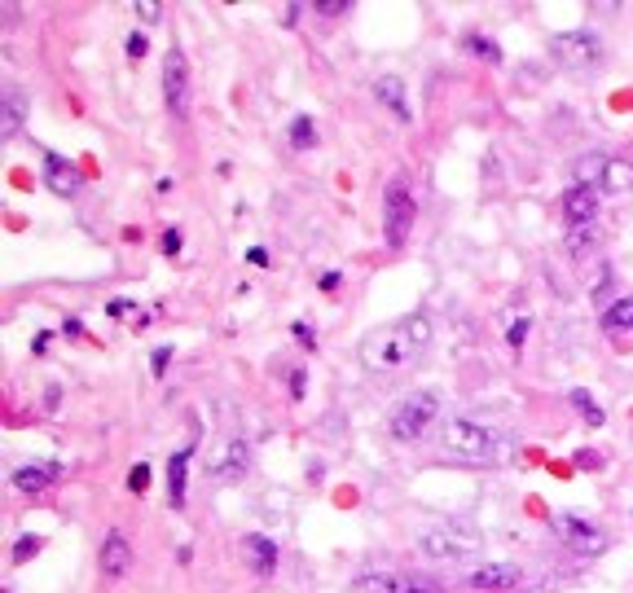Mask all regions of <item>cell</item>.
Segmentation results:
<instances>
[{
	"label": "cell",
	"mask_w": 633,
	"mask_h": 593,
	"mask_svg": "<svg viewBox=\"0 0 633 593\" xmlns=\"http://www.w3.org/2000/svg\"><path fill=\"white\" fill-rule=\"evenodd\" d=\"M431 347V322L423 312H409L379 325L361 339V365L370 373H405L413 370Z\"/></svg>",
	"instance_id": "cell-1"
},
{
	"label": "cell",
	"mask_w": 633,
	"mask_h": 593,
	"mask_svg": "<svg viewBox=\"0 0 633 593\" xmlns=\"http://www.w3.org/2000/svg\"><path fill=\"white\" fill-rule=\"evenodd\" d=\"M440 448L462 466H497L506 457V440L471 418H449L440 431Z\"/></svg>",
	"instance_id": "cell-2"
},
{
	"label": "cell",
	"mask_w": 633,
	"mask_h": 593,
	"mask_svg": "<svg viewBox=\"0 0 633 593\" xmlns=\"http://www.w3.org/2000/svg\"><path fill=\"white\" fill-rule=\"evenodd\" d=\"M435 414H440V395H435V392L405 395V400L387 414V435H392L396 445H418V440L431 431Z\"/></svg>",
	"instance_id": "cell-3"
},
{
	"label": "cell",
	"mask_w": 633,
	"mask_h": 593,
	"mask_svg": "<svg viewBox=\"0 0 633 593\" xmlns=\"http://www.w3.org/2000/svg\"><path fill=\"white\" fill-rule=\"evenodd\" d=\"M550 53H555V62L563 71H589V66H598L603 62V40L594 36V31H558L550 36Z\"/></svg>",
	"instance_id": "cell-4"
},
{
	"label": "cell",
	"mask_w": 633,
	"mask_h": 593,
	"mask_svg": "<svg viewBox=\"0 0 633 593\" xmlns=\"http://www.w3.org/2000/svg\"><path fill=\"white\" fill-rule=\"evenodd\" d=\"M413 216H418V202L409 198V189L401 180H392V185H387V198H383V238H387L392 250L405 247L409 229H413Z\"/></svg>",
	"instance_id": "cell-5"
},
{
	"label": "cell",
	"mask_w": 633,
	"mask_h": 593,
	"mask_svg": "<svg viewBox=\"0 0 633 593\" xmlns=\"http://www.w3.org/2000/svg\"><path fill=\"white\" fill-rule=\"evenodd\" d=\"M418 545L431 558H466V554L480 549V537L471 527H462V523H435V527H427L418 537Z\"/></svg>",
	"instance_id": "cell-6"
},
{
	"label": "cell",
	"mask_w": 633,
	"mask_h": 593,
	"mask_svg": "<svg viewBox=\"0 0 633 593\" xmlns=\"http://www.w3.org/2000/svg\"><path fill=\"white\" fill-rule=\"evenodd\" d=\"M550 527H555V537L567 545L572 554H603V549H607V537H603L589 519H581V515H555Z\"/></svg>",
	"instance_id": "cell-7"
},
{
	"label": "cell",
	"mask_w": 633,
	"mask_h": 593,
	"mask_svg": "<svg viewBox=\"0 0 633 593\" xmlns=\"http://www.w3.org/2000/svg\"><path fill=\"white\" fill-rule=\"evenodd\" d=\"M163 97H168L172 119H189V62L177 49L168 53V62H163Z\"/></svg>",
	"instance_id": "cell-8"
},
{
	"label": "cell",
	"mask_w": 633,
	"mask_h": 593,
	"mask_svg": "<svg viewBox=\"0 0 633 593\" xmlns=\"http://www.w3.org/2000/svg\"><path fill=\"white\" fill-rule=\"evenodd\" d=\"M598 194L603 189H594V185H572L563 194V220H567V229H589L598 220Z\"/></svg>",
	"instance_id": "cell-9"
},
{
	"label": "cell",
	"mask_w": 633,
	"mask_h": 593,
	"mask_svg": "<svg viewBox=\"0 0 633 593\" xmlns=\"http://www.w3.org/2000/svg\"><path fill=\"white\" fill-rule=\"evenodd\" d=\"M251 466V445L247 440H229L207 457V475L211 479H242V470Z\"/></svg>",
	"instance_id": "cell-10"
},
{
	"label": "cell",
	"mask_w": 633,
	"mask_h": 593,
	"mask_svg": "<svg viewBox=\"0 0 633 593\" xmlns=\"http://www.w3.org/2000/svg\"><path fill=\"white\" fill-rule=\"evenodd\" d=\"M466 585L480 589V593H506V589H519V585H524V571L510 567V563H488V567L471 571Z\"/></svg>",
	"instance_id": "cell-11"
},
{
	"label": "cell",
	"mask_w": 633,
	"mask_h": 593,
	"mask_svg": "<svg viewBox=\"0 0 633 593\" xmlns=\"http://www.w3.org/2000/svg\"><path fill=\"white\" fill-rule=\"evenodd\" d=\"M45 180H49V189L57 198H76L84 189V176L79 168H71L62 154H45Z\"/></svg>",
	"instance_id": "cell-12"
},
{
	"label": "cell",
	"mask_w": 633,
	"mask_h": 593,
	"mask_svg": "<svg viewBox=\"0 0 633 593\" xmlns=\"http://www.w3.org/2000/svg\"><path fill=\"white\" fill-rule=\"evenodd\" d=\"M57 479H62V462H31V466L14 470V488L18 493H45Z\"/></svg>",
	"instance_id": "cell-13"
},
{
	"label": "cell",
	"mask_w": 633,
	"mask_h": 593,
	"mask_svg": "<svg viewBox=\"0 0 633 593\" xmlns=\"http://www.w3.org/2000/svg\"><path fill=\"white\" fill-rule=\"evenodd\" d=\"M128 567H132V545H128L124 532H110L102 545V576L106 580H124Z\"/></svg>",
	"instance_id": "cell-14"
},
{
	"label": "cell",
	"mask_w": 633,
	"mask_h": 593,
	"mask_svg": "<svg viewBox=\"0 0 633 593\" xmlns=\"http://www.w3.org/2000/svg\"><path fill=\"white\" fill-rule=\"evenodd\" d=\"M361 593H435L431 580H413V576H361L356 580Z\"/></svg>",
	"instance_id": "cell-15"
},
{
	"label": "cell",
	"mask_w": 633,
	"mask_h": 593,
	"mask_svg": "<svg viewBox=\"0 0 633 593\" xmlns=\"http://www.w3.org/2000/svg\"><path fill=\"white\" fill-rule=\"evenodd\" d=\"M242 558L251 563L255 576H269V571H278V545L251 532V537H242Z\"/></svg>",
	"instance_id": "cell-16"
},
{
	"label": "cell",
	"mask_w": 633,
	"mask_h": 593,
	"mask_svg": "<svg viewBox=\"0 0 633 593\" xmlns=\"http://www.w3.org/2000/svg\"><path fill=\"white\" fill-rule=\"evenodd\" d=\"M23 115H26V101L18 88H9L5 97H0V132H5V141H14L18 132H23Z\"/></svg>",
	"instance_id": "cell-17"
},
{
	"label": "cell",
	"mask_w": 633,
	"mask_h": 593,
	"mask_svg": "<svg viewBox=\"0 0 633 593\" xmlns=\"http://www.w3.org/2000/svg\"><path fill=\"white\" fill-rule=\"evenodd\" d=\"M189 457H194V448H177L172 462H168V501L177 510L185 506V470H189Z\"/></svg>",
	"instance_id": "cell-18"
},
{
	"label": "cell",
	"mask_w": 633,
	"mask_h": 593,
	"mask_svg": "<svg viewBox=\"0 0 633 593\" xmlns=\"http://www.w3.org/2000/svg\"><path fill=\"white\" fill-rule=\"evenodd\" d=\"M598 189H603V194H629L633 189V163L629 158H607Z\"/></svg>",
	"instance_id": "cell-19"
},
{
	"label": "cell",
	"mask_w": 633,
	"mask_h": 593,
	"mask_svg": "<svg viewBox=\"0 0 633 593\" xmlns=\"http://www.w3.org/2000/svg\"><path fill=\"white\" fill-rule=\"evenodd\" d=\"M374 93H379L387 106H392V115L401 119V124H409L413 115H409V101H405V88H401V79L396 75H383L379 84H374Z\"/></svg>",
	"instance_id": "cell-20"
},
{
	"label": "cell",
	"mask_w": 633,
	"mask_h": 593,
	"mask_svg": "<svg viewBox=\"0 0 633 593\" xmlns=\"http://www.w3.org/2000/svg\"><path fill=\"white\" fill-rule=\"evenodd\" d=\"M598 322H603L607 334H629L633 330V299H616V303H607Z\"/></svg>",
	"instance_id": "cell-21"
},
{
	"label": "cell",
	"mask_w": 633,
	"mask_h": 593,
	"mask_svg": "<svg viewBox=\"0 0 633 593\" xmlns=\"http://www.w3.org/2000/svg\"><path fill=\"white\" fill-rule=\"evenodd\" d=\"M611 154H581L577 163H572V172H577V185H594L598 189V180H603V168H607Z\"/></svg>",
	"instance_id": "cell-22"
},
{
	"label": "cell",
	"mask_w": 633,
	"mask_h": 593,
	"mask_svg": "<svg viewBox=\"0 0 633 593\" xmlns=\"http://www.w3.org/2000/svg\"><path fill=\"white\" fill-rule=\"evenodd\" d=\"M317 146V124L308 119V115H300L295 124H291V149H312Z\"/></svg>",
	"instance_id": "cell-23"
},
{
	"label": "cell",
	"mask_w": 633,
	"mask_h": 593,
	"mask_svg": "<svg viewBox=\"0 0 633 593\" xmlns=\"http://www.w3.org/2000/svg\"><path fill=\"white\" fill-rule=\"evenodd\" d=\"M572 404L581 409V418L589 422V426H603V422H607V414L598 409V400H594V395H589V392H581V387L572 392Z\"/></svg>",
	"instance_id": "cell-24"
},
{
	"label": "cell",
	"mask_w": 633,
	"mask_h": 593,
	"mask_svg": "<svg viewBox=\"0 0 633 593\" xmlns=\"http://www.w3.org/2000/svg\"><path fill=\"white\" fill-rule=\"evenodd\" d=\"M462 45L475 53V57H484V62H502V49H497V45H493L488 36H475V31H471V36L462 40Z\"/></svg>",
	"instance_id": "cell-25"
},
{
	"label": "cell",
	"mask_w": 633,
	"mask_h": 593,
	"mask_svg": "<svg viewBox=\"0 0 633 593\" xmlns=\"http://www.w3.org/2000/svg\"><path fill=\"white\" fill-rule=\"evenodd\" d=\"M45 549V537H18L14 541V563H26V558H36Z\"/></svg>",
	"instance_id": "cell-26"
},
{
	"label": "cell",
	"mask_w": 633,
	"mask_h": 593,
	"mask_svg": "<svg viewBox=\"0 0 633 593\" xmlns=\"http://www.w3.org/2000/svg\"><path fill=\"white\" fill-rule=\"evenodd\" d=\"M124 49H128V57H132V62H141V57L150 53V40H146V31H132V36L124 40Z\"/></svg>",
	"instance_id": "cell-27"
},
{
	"label": "cell",
	"mask_w": 633,
	"mask_h": 593,
	"mask_svg": "<svg viewBox=\"0 0 633 593\" xmlns=\"http://www.w3.org/2000/svg\"><path fill=\"white\" fill-rule=\"evenodd\" d=\"M128 488H132V493H146V488H150V466H146V462H137V466L128 470Z\"/></svg>",
	"instance_id": "cell-28"
},
{
	"label": "cell",
	"mask_w": 633,
	"mask_h": 593,
	"mask_svg": "<svg viewBox=\"0 0 633 593\" xmlns=\"http://www.w3.org/2000/svg\"><path fill=\"white\" fill-rule=\"evenodd\" d=\"M312 9H317V14H322V18H339V14H348V9H352V5H348V0H317V5H312Z\"/></svg>",
	"instance_id": "cell-29"
},
{
	"label": "cell",
	"mask_w": 633,
	"mask_h": 593,
	"mask_svg": "<svg viewBox=\"0 0 633 593\" xmlns=\"http://www.w3.org/2000/svg\"><path fill=\"white\" fill-rule=\"evenodd\" d=\"M137 18H141V23H158V18H163V5H154V0H141V5H137Z\"/></svg>",
	"instance_id": "cell-30"
},
{
	"label": "cell",
	"mask_w": 633,
	"mask_h": 593,
	"mask_svg": "<svg viewBox=\"0 0 633 593\" xmlns=\"http://www.w3.org/2000/svg\"><path fill=\"white\" fill-rule=\"evenodd\" d=\"M168 361H172V343H163L158 352L150 356V365H154V378H163V370H168Z\"/></svg>",
	"instance_id": "cell-31"
},
{
	"label": "cell",
	"mask_w": 633,
	"mask_h": 593,
	"mask_svg": "<svg viewBox=\"0 0 633 593\" xmlns=\"http://www.w3.org/2000/svg\"><path fill=\"white\" fill-rule=\"evenodd\" d=\"M524 339H528V317H524V322H515L506 330V343L510 347H524Z\"/></svg>",
	"instance_id": "cell-32"
},
{
	"label": "cell",
	"mask_w": 633,
	"mask_h": 593,
	"mask_svg": "<svg viewBox=\"0 0 633 593\" xmlns=\"http://www.w3.org/2000/svg\"><path fill=\"white\" fill-rule=\"evenodd\" d=\"M304 387H308V373L291 370V400H304Z\"/></svg>",
	"instance_id": "cell-33"
},
{
	"label": "cell",
	"mask_w": 633,
	"mask_h": 593,
	"mask_svg": "<svg viewBox=\"0 0 633 593\" xmlns=\"http://www.w3.org/2000/svg\"><path fill=\"white\" fill-rule=\"evenodd\" d=\"M106 312H110L115 322H124L128 312H132V303H128V299H110V303H106Z\"/></svg>",
	"instance_id": "cell-34"
},
{
	"label": "cell",
	"mask_w": 633,
	"mask_h": 593,
	"mask_svg": "<svg viewBox=\"0 0 633 593\" xmlns=\"http://www.w3.org/2000/svg\"><path fill=\"white\" fill-rule=\"evenodd\" d=\"M163 255H180V229H168V233H163Z\"/></svg>",
	"instance_id": "cell-35"
},
{
	"label": "cell",
	"mask_w": 633,
	"mask_h": 593,
	"mask_svg": "<svg viewBox=\"0 0 633 593\" xmlns=\"http://www.w3.org/2000/svg\"><path fill=\"white\" fill-rule=\"evenodd\" d=\"M295 339H300L304 347H317V334H312V325L308 322H295Z\"/></svg>",
	"instance_id": "cell-36"
},
{
	"label": "cell",
	"mask_w": 633,
	"mask_h": 593,
	"mask_svg": "<svg viewBox=\"0 0 633 593\" xmlns=\"http://www.w3.org/2000/svg\"><path fill=\"white\" fill-rule=\"evenodd\" d=\"M339 281H343V272H339V269L322 272V291H339Z\"/></svg>",
	"instance_id": "cell-37"
},
{
	"label": "cell",
	"mask_w": 633,
	"mask_h": 593,
	"mask_svg": "<svg viewBox=\"0 0 633 593\" xmlns=\"http://www.w3.org/2000/svg\"><path fill=\"white\" fill-rule=\"evenodd\" d=\"M49 343H53V334H49V330H40V334H36V343H31V352H36V356H45Z\"/></svg>",
	"instance_id": "cell-38"
},
{
	"label": "cell",
	"mask_w": 633,
	"mask_h": 593,
	"mask_svg": "<svg viewBox=\"0 0 633 593\" xmlns=\"http://www.w3.org/2000/svg\"><path fill=\"white\" fill-rule=\"evenodd\" d=\"M62 334H66V339H79V334H84V322H79V317L62 322Z\"/></svg>",
	"instance_id": "cell-39"
},
{
	"label": "cell",
	"mask_w": 633,
	"mask_h": 593,
	"mask_svg": "<svg viewBox=\"0 0 633 593\" xmlns=\"http://www.w3.org/2000/svg\"><path fill=\"white\" fill-rule=\"evenodd\" d=\"M247 260H251L255 269H264V264H269V250H264V247H251V250H247Z\"/></svg>",
	"instance_id": "cell-40"
},
{
	"label": "cell",
	"mask_w": 633,
	"mask_h": 593,
	"mask_svg": "<svg viewBox=\"0 0 633 593\" xmlns=\"http://www.w3.org/2000/svg\"><path fill=\"white\" fill-rule=\"evenodd\" d=\"M304 14V5H286V26H295V18Z\"/></svg>",
	"instance_id": "cell-41"
},
{
	"label": "cell",
	"mask_w": 633,
	"mask_h": 593,
	"mask_svg": "<svg viewBox=\"0 0 633 593\" xmlns=\"http://www.w3.org/2000/svg\"><path fill=\"white\" fill-rule=\"evenodd\" d=\"M577 466H598V453H577Z\"/></svg>",
	"instance_id": "cell-42"
}]
</instances>
